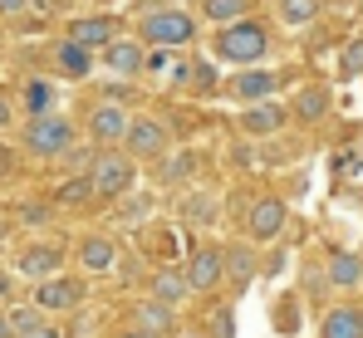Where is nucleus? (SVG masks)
Segmentation results:
<instances>
[{
	"mask_svg": "<svg viewBox=\"0 0 363 338\" xmlns=\"http://www.w3.org/2000/svg\"><path fill=\"white\" fill-rule=\"evenodd\" d=\"M123 133H128V113H123L118 103H99V108L89 113V137H94L99 147L123 142Z\"/></svg>",
	"mask_w": 363,
	"mask_h": 338,
	"instance_id": "12",
	"label": "nucleus"
},
{
	"mask_svg": "<svg viewBox=\"0 0 363 338\" xmlns=\"http://www.w3.org/2000/svg\"><path fill=\"white\" fill-rule=\"evenodd\" d=\"M245 230H250V240H275V235L285 230V201L260 196V201L250 206V216H245Z\"/></svg>",
	"mask_w": 363,
	"mask_h": 338,
	"instance_id": "11",
	"label": "nucleus"
},
{
	"mask_svg": "<svg viewBox=\"0 0 363 338\" xmlns=\"http://www.w3.org/2000/svg\"><path fill=\"white\" fill-rule=\"evenodd\" d=\"M319 338H363V309H354V304L329 309L319 324Z\"/></svg>",
	"mask_w": 363,
	"mask_h": 338,
	"instance_id": "17",
	"label": "nucleus"
},
{
	"mask_svg": "<svg viewBox=\"0 0 363 338\" xmlns=\"http://www.w3.org/2000/svg\"><path fill=\"white\" fill-rule=\"evenodd\" d=\"M280 89V74H270V69H236V79H231V98L236 103H270V94Z\"/></svg>",
	"mask_w": 363,
	"mask_h": 338,
	"instance_id": "10",
	"label": "nucleus"
},
{
	"mask_svg": "<svg viewBox=\"0 0 363 338\" xmlns=\"http://www.w3.org/2000/svg\"><path fill=\"white\" fill-rule=\"evenodd\" d=\"M280 128H285V108H275V103H250L241 113V133H250V137H270Z\"/></svg>",
	"mask_w": 363,
	"mask_h": 338,
	"instance_id": "19",
	"label": "nucleus"
},
{
	"mask_svg": "<svg viewBox=\"0 0 363 338\" xmlns=\"http://www.w3.org/2000/svg\"><path fill=\"white\" fill-rule=\"evenodd\" d=\"M40 314H69L84 304V280H69V275H50V280L35 284V299H30Z\"/></svg>",
	"mask_w": 363,
	"mask_h": 338,
	"instance_id": "6",
	"label": "nucleus"
},
{
	"mask_svg": "<svg viewBox=\"0 0 363 338\" xmlns=\"http://www.w3.org/2000/svg\"><path fill=\"white\" fill-rule=\"evenodd\" d=\"M196 40V20L182 10V5H157L147 15H138V45H152V50H177Z\"/></svg>",
	"mask_w": 363,
	"mask_h": 338,
	"instance_id": "1",
	"label": "nucleus"
},
{
	"mask_svg": "<svg viewBox=\"0 0 363 338\" xmlns=\"http://www.w3.org/2000/svg\"><path fill=\"white\" fill-rule=\"evenodd\" d=\"M152 211H157V196H152V191H128V196L118 201V211H113V216H118L123 225H147V216H152Z\"/></svg>",
	"mask_w": 363,
	"mask_h": 338,
	"instance_id": "22",
	"label": "nucleus"
},
{
	"mask_svg": "<svg viewBox=\"0 0 363 338\" xmlns=\"http://www.w3.org/2000/svg\"><path fill=\"white\" fill-rule=\"evenodd\" d=\"M177 338H206V334H201V329H186V334H177Z\"/></svg>",
	"mask_w": 363,
	"mask_h": 338,
	"instance_id": "42",
	"label": "nucleus"
},
{
	"mask_svg": "<svg viewBox=\"0 0 363 338\" xmlns=\"http://www.w3.org/2000/svg\"><path fill=\"white\" fill-rule=\"evenodd\" d=\"M30 0H0V15H25Z\"/></svg>",
	"mask_w": 363,
	"mask_h": 338,
	"instance_id": "38",
	"label": "nucleus"
},
{
	"mask_svg": "<svg viewBox=\"0 0 363 338\" xmlns=\"http://www.w3.org/2000/svg\"><path fill=\"white\" fill-rule=\"evenodd\" d=\"M206 338H236V314H231L226 304L211 314V334H206Z\"/></svg>",
	"mask_w": 363,
	"mask_h": 338,
	"instance_id": "32",
	"label": "nucleus"
},
{
	"mask_svg": "<svg viewBox=\"0 0 363 338\" xmlns=\"http://www.w3.org/2000/svg\"><path fill=\"white\" fill-rule=\"evenodd\" d=\"M133 329L162 338L167 329H177V309H167V304H157V299H143V304H133Z\"/></svg>",
	"mask_w": 363,
	"mask_h": 338,
	"instance_id": "13",
	"label": "nucleus"
},
{
	"mask_svg": "<svg viewBox=\"0 0 363 338\" xmlns=\"http://www.w3.org/2000/svg\"><path fill=\"white\" fill-rule=\"evenodd\" d=\"M89 186H94V196H104V201H123L133 186H138V162L118 152V147H104V152H94V162H89Z\"/></svg>",
	"mask_w": 363,
	"mask_h": 338,
	"instance_id": "3",
	"label": "nucleus"
},
{
	"mask_svg": "<svg viewBox=\"0 0 363 338\" xmlns=\"http://www.w3.org/2000/svg\"><path fill=\"white\" fill-rule=\"evenodd\" d=\"M221 270H226V280L231 284H250L255 280V250L250 245H231V250H221Z\"/></svg>",
	"mask_w": 363,
	"mask_h": 338,
	"instance_id": "21",
	"label": "nucleus"
},
{
	"mask_svg": "<svg viewBox=\"0 0 363 338\" xmlns=\"http://www.w3.org/2000/svg\"><path fill=\"white\" fill-rule=\"evenodd\" d=\"M191 167H196V157H191V152H172V157L162 162V181H167V186H177V181L191 176Z\"/></svg>",
	"mask_w": 363,
	"mask_h": 338,
	"instance_id": "29",
	"label": "nucleus"
},
{
	"mask_svg": "<svg viewBox=\"0 0 363 338\" xmlns=\"http://www.w3.org/2000/svg\"><path fill=\"white\" fill-rule=\"evenodd\" d=\"M329 284L334 289H359L363 284V260L354 250H334L329 255Z\"/></svg>",
	"mask_w": 363,
	"mask_h": 338,
	"instance_id": "20",
	"label": "nucleus"
},
{
	"mask_svg": "<svg viewBox=\"0 0 363 338\" xmlns=\"http://www.w3.org/2000/svg\"><path fill=\"white\" fill-rule=\"evenodd\" d=\"M0 338H15V329L5 324V309H0Z\"/></svg>",
	"mask_w": 363,
	"mask_h": 338,
	"instance_id": "40",
	"label": "nucleus"
},
{
	"mask_svg": "<svg viewBox=\"0 0 363 338\" xmlns=\"http://www.w3.org/2000/svg\"><path fill=\"white\" fill-rule=\"evenodd\" d=\"M324 113H329V89H319V84L300 89V98H295V118L314 123V118H324Z\"/></svg>",
	"mask_w": 363,
	"mask_h": 338,
	"instance_id": "25",
	"label": "nucleus"
},
{
	"mask_svg": "<svg viewBox=\"0 0 363 338\" xmlns=\"http://www.w3.org/2000/svg\"><path fill=\"white\" fill-rule=\"evenodd\" d=\"M25 221L35 225V221H50V206H40V201H35V206H25Z\"/></svg>",
	"mask_w": 363,
	"mask_h": 338,
	"instance_id": "37",
	"label": "nucleus"
},
{
	"mask_svg": "<svg viewBox=\"0 0 363 338\" xmlns=\"http://www.w3.org/2000/svg\"><path fill=\"white\" fill-rule=\"evenodd\" d=\"M10 299H15V270L0 265V304H10Z\"/></svg>",
	"mask_w": 363,
	"mask_h": 338,
	"instance_id": "35",
	"label": "nucleus"
},
{
	"mask_svg": "<svg viewBox=\"0 0 363 338\" xmlns=\"http://www.w3.org/2000/svg\"><path fill=\"white\" fill-rule=\"evenodd\" d=\"M186 221L211 225L216 221V201H211V196H186Z\"/></svg>",
	"mask_w": 363,
	"mask_h": 338,
	"instance_id": "31",
	"label": "nucleus"
},
{
	"mask_svg": "<svg viewBox=\"0 0 363 338\" xmlns=\"http://www.w3.org/2000/svg\"><path fill=\"white\" fill-rule=\"evenodd\" d=\"M216 59L221 64H236V69H255L265 50H270V35H265V25H255V20H236V25H221L216 30Z\"/></svg>",
	"mask_w": 363,
	"mask_h": 338,
	"instance_id": "2",
	"label": "nucleus"
},
{
	"mask_svg": "<svg viewBox=\"0 0 363 338\" xmlns=\"http://www.w3.org/2000/svg\"><path fill=\"white\" fill-rule=\"evenodd\" d=\"M143 59H147V50H143L138 40H113V45L104 50V64H108L113 74H123V79H138V74H143Z\"/></svg>",
	"mask_w": 363,
	"mask_h": 338,
	"instance_id": "16",
	"label": "nucleus"
},
{
	"mask_svg": "<svg viewBox=\"0 0 363 338\" xmlns=\"http://www.w3.org/2000/svg\"><path fill=\"white\" fill-rule=\"evenodd\" d=\"M359 157H363V137H359Z\"/></svg>",
	"mask_w": 363,
	"mask_h": 338,
	"instance_id": "43",
	"label": "nucleus"
},
{
	"mask_svg": "<svg viewBox=\"0 0 363 338\" xmlns=\"http://www.w3.org/2000/svg\"><path fill=\"white\" fill-rule=\"evenodd\" d=\"M167 64H172V55H167V50H152V55L143 59V69H152V74H167Z\"/></svg>",
	"mask_w": 363,
	"mask_h": 338,
	"instance_id": "34",
	"label": "nucleus"
},
{
	"mask_svg": "<svg viewBox=\"0 0 363 338\" xmlns=\"http://www.w3.org/2000/svg\"><path fill=\"white\" fill-rule=\"evenodd\" d=\"M15 270L30 275L35 284L50 280V275H60V270H64V245H55V240H35V245H25L20 260H15Z\"/></svg>",
	"mask_w": 363,
	"mask_h": 338,
	"instance_id": "8",
	"label": "nucleus"
},
{
	"mask_svg": "<svg viewBox=\"0 0 363 338\" xmlns=\"http://www.w3.org/2000/svg\"><path fill=\"white\" fill-rule=\"evenodd\" d=\"M339 74H344V79H359V74H363V35L344 45V59H339Z\"/></svg>",
	"mask_w": 363,
	"mask_h": 338,
	"instance_id": "30",
	"label": "nucleus"
},
{
	"mask_svg": "<svg viewBox=\"0 0 363 338\" xmlns=\"http://www.w3.org/2000/svg\"><path fill=\"white\" fill-rule=\"evenodd\" d=\"M123 152L133 162H147V157H167L172 152V137L157 118H128V133H123Z\"/></svg>",
	"mask_w": 363,
	"mask_h": 338,
	"instance_id": "5",
	"label": "nucleus"
},
{
	"mask_svg": "<svg viewBox=\"0 0 363 338\" xmlns=\"http://www.w3.org/2000/svg\"><path fill=\"white\" fill-rule=\"evenodd\" d=\"M5 324H10L15 338H20V334H30L35 324H45V314H40L35 304H15V309H5Z\"/></svg>",
	"mask_w": 363,
	"mask_h": 338,
	"instance_id": "28",
	"label": "nucleus"
},
{
	"mask_svg": "<svg viewBox=\"0 0 363 338\" xmlns=\"http://www.w3.org/2000/svg\"><path fill=\"white\" fill-rule=\"evenodd\" d=\"M20 338H64V329H55V324L45 319V324H35L30 334H20Z\"/></svg>",
	"mask_w": 363,
	"mask_h": 338,
	"instance_id": "36",
	"label": "nucleus"
},
{
	"mask_svg": "<svg viewBox=\"0 0 363 338\" xmlns=\"http://www.w3.org/2000/svg\"><path fill=\"white\" fill-rule=\"evenodd\" d=\"M20 142H25V152H35V157H64V152L79 142V133H74V123H69L64 113H45V118H30V123H25Z\"/></svg>",
	"mask_w": 363,
	"mask_h": 338,
	"instance_id": "4",
	"label": "nucleus"
},
{
	"mask_svg": "<svg viewBox=\"0 0 363 338\" xmlns=\"http://www.w3.org/2000/svg\"><path fill=\"white\" fill-rule=\"evenodd\" d=\"M60 206H84V201H94V186H89V171H79L74 181H64L60 196H55Z\"/></svg>",
	"mask_w": 363,
	"mask_h": 338,
	"instance_id": "26",
	"label": "nucleus"
},
{
	"mask_svg": "<svg viewBox=\"0 0 363 338\" xmlns=\"http://www.w3.org/2000/svg\"><path fill=\"white\" fill-rule=\"evenodd\" d=\"M79 265H84L89 275H108V270L118 265V245H113L108 235H84V245H79Z\"/></svg>",
	"mask_w": 363,
	"mask_h": 338,
	"instance_id": "14",
	"label": "nucleus"
},
{
	"mask_svg": "<svg viewBox=\"0 0 363 338\" xmlns=\"http://www.w3.org/2000/svg\"><path fill=\"white\" fill-rule=\"evenodd\" d=\"M314 10H319V0H280V20L290 25V30H300L314 20Z\"/></svg>",
	"mask_w": 363,
	"mask_h": 338,
	"instance_id": "27",
	"label": "nucleus"
},
{
	"mask_svg": "<svg viewBox=\"0 0 363 338\" xmlns=\"http://www.w3.org/2000/svg\"><path fill=\"white\" fill-rule=\"evenodd\" d=\"M191 84L206 94V89H216V69L211 64H201V59H191Z\"/></svg>",
	"mask_w": 363,
	"mask_h": 338,
	"instance_id": "33",
	"label": "nucleus"
},
{
	"mask_svg": "<svg viewBox=\"0 0 363 338\" xmlns=\"http://www.w3.org/2000/svg\"><path fill=\"white\" fill-rule=\"evenodd\" d=\"M55 103H60V89H55L50 79H30V84H25V113H30V118L55 113Z\"/></svg>",
	"mask_w": 363,
	"mask_h": 338,
	"instance_id": "23",
	"label": "nucleus"
},
{
	"mask_svg": "<svg viewBox=\"0 0 363 338\" xmlns=\"http://www.w3.org/2000/svg\"><path fill=\"white\" fill-rule=\"evenodd\" d=\"M5 123H10V98L0 94V128H5Z\"/></svg>",
	"mask_w": 363,
	"mask_h": 338,
	"instance_id": "39",
	"label": "nucleus"
},
{
	"mask_svg": "<svg viewBox=\"0 0 363 338\" xmlns=\"http://www.w3.org/2000/svg\"><path fill=\"white\" fill-rule=\"evenodd\" d=\"M94 50H84V45H74V40H60L55 45V69L60 74H69V79H89L94 74Z\"/></svg>",
	"mask_w": 363,
	"mask_h": 338,
	"instance_id": "18",
	"label": "nucleus"
},
{
	"mask_svg": "<svg viewBox=\"0 0 363 338\" xmlns=\"http://www.w3.org/2000/svg\"><path fill=\"white\" fill-rule=\"evenodd\" d=\"M147 289H152L147 299H157V304H167V309H182V304L191 299V284H186V275H182V270H172V265H167V270H157Z\"/></svg>",
	"mask_w": 363,
	"mask_h": 338,
	"instance_id": "15",
	"label": "nucleus"
},
{
	"mask_svg": "<svg viewBox=\"0 0 363 338\" xmlns=\"http://www.w3.org/2000/svg\"><path fill=\"white\" fill-rule=\"evenodd\" d=\"M245 10H250V0H201V20H211L216 30L221 25H236Z\"/></svg>",
	"mask_w": 363,
	"mask_h": 338,
	"instance_id": "24",
	"label": "nucleus"
},
{
	"mask_svg": "<svg viewBox=\"0 0 363 338\" xmlns=\"http://www.w3.org/2000/svg\"><path fill=\"white\" fill-rule=\"evenodd\" d=\"M64 40H74V45H84V50H108V45L118 40V20H113V15H74Z\"/></svg>",
	"mask_w": 363,
	"mask_h": 338,
	"instance_id": "9",
	"label": "nucleus"
},
{
	"mask_svg": "<svg viewBox=\"0 0 363 338\" xmlns=\"http://www.w3.org/2000/svg\"><path fill=\"white\" fill-rule=\"evenodd\" d=\"M118 338H152V334H138V329H123Z\"/></svg>",
	"mask_w": 363,
	"mask_h": 338,
	"instance_id": "41",
	"label": "nucleus"
},
{
	"mask_svg": "<svg viewBox=\"0 0 363 338\" xmlns=\"http://www.w3.org/2000/svg\"><path fill=\"white\" fill-rule=\"evenodd\" d=\"M182 275H186V284H191V294H211L216 284L226 280V270H221V250H216V245H196V250L186 255Z\"/></svg>",
	"mask_w": 363,
	"mask_h": 338,
	"instance_id": "7",
	"label": "nucleus"
}]
</instances>
